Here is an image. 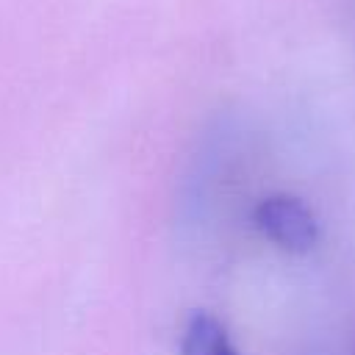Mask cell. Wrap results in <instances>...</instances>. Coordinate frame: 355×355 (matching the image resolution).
<instances>
[{
	"label": "cell",
	"mask_w": 355,
	"mask_h": 355,
	"mask_svg": "<svg viewBox=\"0 0 355 355\" xmlns=\"http://www.w3.org/2000/svg\"><path fill=\"white\" fill-rule=\"evenodd\" d=\"M252 222L263 239L291 255H305L319 241V222L313 211L294 194L263 197L252 211Z\"/></svg>",
	"instance_id": "cell-1"
},
{
	"label": "cell",
	"mask_w": 355,
	"mask_h": 355,
	"mask_svg": "<svg viewBox=\"0 0 355 355\" xmlns=\"http://www.w3.org/2000/svg\"><path fill=\"white\" fill-rule=\"evenodd\" d=\"M180 355H239V349L214 313L194 311L180 333Z\"/></svg>",
	"instance_id": "cell-2"
}]
</instances>
